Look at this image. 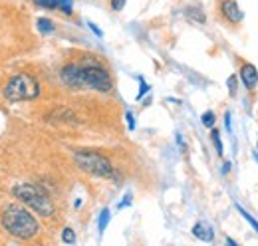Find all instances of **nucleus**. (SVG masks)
I'll list each match as a JSON object with an SVG mask.
<instances>
[{"label":"nucleus","instance_id":"obj_1","mask_svg":"<svg viewBox=\"0 0 258 246\" xmlns=\"http://www.w3.org/2000/svg\"><path fill=\"white\" fill-rule=\"evenodd\" d=\"M0 220H2V226L6 228V232H10L14 238H20V240H30L40 232L38 220L22 205H8Z\"/></svg>","mask_w":258,"mask_h":246},{"label":"nucleus","instance_id":"obj_2","mask_svg":"<svg viewBox=\"0 0 258 246\" xmlns=\"http://www.w3.org/2000/svg\"><path fill=\"white\" fill-rule=\"evenodd\" d=\"M12 195L22 201L26 207H30L34 213H38L40 216L44 218H50L54 215V203L50 201V197L36 184L24 183V184H16L12 189Z\"/></svg>","mask_w":258,"mask_h":246},{"label":"nucleus","instance_id":"obj_3","mask_svg":"<svg viewBox=\"0 0 258 246\" xmlns=\"http://www.w3.org/2000/svg\"><path fill=\"white\" fill-rule=\"evenodd\" d=\"M38 95H40V84L30 74H14L4 88V97L10 101L36 99Z\"/></svg>","mask_w":258,"mask_h":246},{"label":"nucleus","instance_id":"obj_4","mask_svg":"<svg viewBox=\"0 0 258 246\" xmlns=\"http://www.w3.org/2000/svg\"><path fill=\"white\" fill-rule=\"evenodd\" d=\"M82 70H84V88H90V90H96L101 93L111 92V88H113L111 76L107 74V70L99 61H96L94 58H88V60L82 61Z\"/></svg>","mask_w":258,"mask_h":246},{"label":"nucleus","instance_id":"obj_5","mask_svg":"<svg viewBox=\"0 0 258 246\" xmlns=\"http://www.w3.org/2000/svg\"><path fill=\"white\" fill-rule=\"evenodd\" d=\"M74 161L88 175H94V177H111L113 175V165L109 163V159L99 153H94V151H76Z\"/></svg>","mask_w":258,"mask_h":246},{"label":"nucleus","instance_id":"obj_6","mask_svg":"<svg viewBox=\"0 0 258 246\" xmlns=\"http://www.w3.org/2000/svg\"><path fill=\"white\" fill-rule=\"evenodd\" d=\"M60 78L68 88L74 90H82L84 88V70L82 64H66L60 72Z\"/></svg>","mask_w":258,"mask_h":246},{"label":"nucleus","instance_id":"obj_7","mask_svg":"<svg viewBox=\"0 0 258 246\" xmlns=\"http://www.w3.org/2000/svg\"><path fill=\"white\" fill-rule=\"evenodd\" d=\"M221 12H223V16H225L226 20L232 22V24L242 20V10H240V6L234 0H223L221 2Z\"/></svg>","mask_w":258,"mask_h":246},{"label":"nucleus","instance_id":"obj_8","mask_svg":"<svg viewBox=\"0 0 258 246\" xmlns=\"http://www.w3.org/2000/svg\"><path fill=\"white\" fill-rule=\"evenodd\" d=\"M32 2L42 8H58L64 14H72V4H74V0H32Z\"/></svg>","mask_w":258,"mask_h":246},{"label":"nucleus","instance_id":"obj_9","mask_svg":"<svg viewBox=\"0 0 258 246\" xmlns=\"http://www.w3.org/2000/svg\"><path fill=\"white\" fill-rule=\"evenodd\" d=\"M240 78H242V82H244V86H246L248 90L256 88L258 72H256V68H254L252 64H244V66H242V70H240Z\"/></svg>","mask_w":258,"mask_h":246},{"label":"nucleus","instance_id":"obj_10","mask_svg":"<svg viewBox=\"0 0 258 246\" xmlns=\"http://www.w3.org/2000/svg\"><path fill=\"white\" fill-rule=\"evenodd\" d=\"M193 234L199 240H203V242H211L215 238V232H213V228L207 222H197L193 226Z\"/></svg>","mask_w":258,"mask_h":246},{"label":"nucleus","instance_id":"obj_11","mask_svg":"<svg viewBox=\"0 0 258 246\" xmlns=\"http://www.w3.org/2000/svg\"><path fill=\"white\" fill-rule=\"evenodd\" d=\"M185 14H187V18H191V20L199 22V24H203V22H205V14H203V10H201V8L189 6V8L185 10Z\"/></svg>","mask_w":258,"mask_h":246},{"label":"nucleus","instance_id":"obj_12","mask_svg":"<svg viewBox=\"0 0 258 246\" xmlns=\"http://www.w3.org/2000/svg\"><path fill=\"white\" fill-rule=\"evenodd\" d=\"M36 26L42 34H52L54 32V22L50 18H38L36 20Z\"/></svg>","mask_w":258,"mask_h":246},{"label":"nucleus","instance_id":"obj_13","mask_svg":"<svg viewBox=\"0 0 258 246\" xmlns=\"http://www.w3.org/2000/svg\"><path fill=\"white\" fill-rule=\"evenodd\" d=\"M238 213L244 216V220H246V222H248V224H250V226H252V228H254V230L258 232V220H256V218L250 215V213H246L242 207H238Z\"/></svg>","mask_w":258,"mask_h":246},{"label":"nucleus","instance_id":"obj_14","mask_svg":"<svg viewBox=\"0 0 258 246\" xmlns=\"http://www.w3.org/2000/svg\"><path fill=\"white\" fill-rule=\"evenodd\" d=\"M211 137H213V143H215V147H217V153L223 155V141H221V133H219V129H213Z\"/></svg>","mask_w":258,"mask_h":246},{"label":"nucleus","instance_id":"obj_15","mask_svg":"<svg viewBox=\"0 0 258 246\" xmlns=\"http://www.w3.org/2000/svg\"><path fill=\"white\" fill-rule=\"evenodd\" d=\"M107 222H109V209H103L99 215V232H103L107 228Z\"/></svg>","mask_w":258,"mask_h":246},{"label":"nucleus","instance_id":"obj_16","mask_svg":"<svg viewBox=\"0 0 258 246\" xmlns=\"http://www.w3.org/2000/svg\"><path fill=\"white\" fill-rule=\"evenodd\" d=\"M62 240H64L66 244H74L76 242V232L72 228H64L62 230Z\"/></svg>","mask_w":258,"mask_h":246},{"label":"nucleus","instance_id":"obj_17","mask_svg":"<svg viewBox=\"0 0 258 246\" xmlns=\"http://www.w3.org/2000/svg\"><path fill=\"white\" fill-rule=\"evenodd\" d=\"M201 119H203V125H205V127H213V125H215V113H213V111H205Z\"/></svg>","mask_w":258,"mask_h":246},{"label":"nucleus","instance_id":"obj_18","mask_svg":"<svg viewBox=\"0 0 258 246\" xmlns=\"http://www.w3.org/2000/svg\"><path fill=\"white\" fill-rule=\"evenodd\" d=\"M125 2H127V0H111V8H113L115 12H119V10H123Z\"/></svg>","mask_w":258,"mask_h":246},{"label":"nucleus","instance_id":"obj_19","mask_svg":"<svg viewBox=\"0 0 258 246\" xmlns=\"http://www.w3.org/2000/svg\"><path fill=\"white\" fill-rule=\"evenodd\" d=\"M226 84H228V92H230V95H234V92H236V78H234V76H230Z\"/></svg>","mask_w":258,"mask_h":246},{"label":"nucleus","instance_id":"obj_20","mask_svg":"<svg viewBox=\"0 0 258 246\" xmlns=\"http://www.w3.org/2000/svg\"><path fill=\"white\" fill-rule=\"evenodd\" d=\"M139 82H141V90H139V93H137V99H141V97H143L145 93L149 92V86H147V84H145L143 80H139Z\"/></svg>","mask_w":258,"mask_h":246},{"label":"nucleus","instance_id":"obj_21","mask_svg":"<svg viewBox=\"0 0 258 246\" xmlns=\"http://www.w3.org/2000/svg\"><path fill=\"white\" fill-rule=\"evenodd\" d=\"M125 117H127L129 129H135V117H133V113H131V111H127V113H125Z\"/></svg>","mask_w":258,"mask_h":246},{"label":"nucleus","instance_id":"obj_22","mask_svg":"<svg viewBox=\"0 0 258 246\" xmlns=\"http://www.w3.org/2000/svg\"><path fill=\"white\" fill-rule=\"evenodd\" d=\"M225 125H226V129H228V131H232V127H230V113H228V111L225 113Z\"/></svg>","mask_w":258,"mask_h":246},{"label":"nucleus","instance_id":"obj_23","mask_svg":"<svg viewBox=\"0 0 258 246\" xmlns=\"http://www.w3.org/2000/svg\"><path fill=\"white\" fill-rule=\"evenodd\" d=\"M88 26H90V28H92V30L96 32L97 36H103V34H101V30H99V28H97L96 24H94V22H88Z\"/></svg>","mask_w":258,"mask_h":246},{"label":"nucleus","instance_id":"obj_24","mask_svg":"<svg viewBox=\"0 0 258 246\" xmlns=\"http://www.w3.org/2000/svg\"><path fill=\"white\" fill-rule=\"evenodd\" d=\"M129 201H131V195H125V199H123V203H119V209H123V207H127Z\"/></svg>","mask_w":258,"mask_h":246},{"label":"nucleus","instance_id":"obj_25","mask_svg":"<svg viewBox=\"0 0 258 246\" xmlns=\"http://www.w3.org/2000/svg\"><path fill=\"white\" fill-rule=\"evenodd\" d=\"M225 244H226V246H238V244H236V242H234V240H232V238H226V240H225Z\"/></svg>","mask_w":258,"mask_h":246}]
</instances>
